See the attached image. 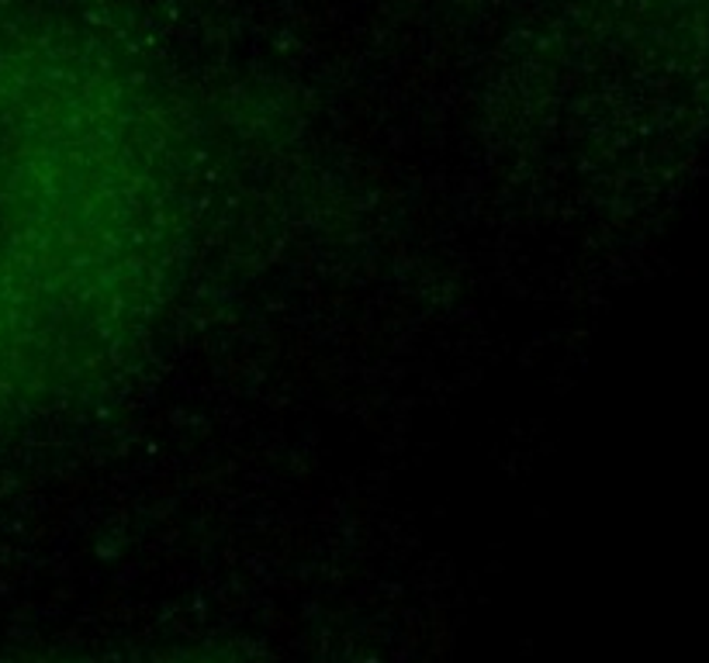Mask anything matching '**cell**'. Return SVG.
<instances>
[{"label":"cell","instance_id":"1","mask_svg":"<svg viewBox=\"0 0 709 663\" xmlns=\"http://www.w3.org/2000/svg\"><path fill=\"white\" fill-rule=\"evenodd\" d=\"M170 242V139L136 101L0 104V408L77 387L132 343Z\"/></svg>","mask_w":709,"mask_h":663}]
</instances>
